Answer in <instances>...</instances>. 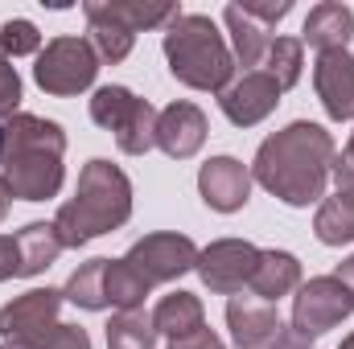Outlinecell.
<instances>
[{"label":"cell","mask_w":354,"mask_h":349,"mask_svg":"<svg viewBox=\"0 0 354 349\" xmlns=\"http://www.w3.org/2000/svg\"><path fill=\"white\" fill-rule=\"evenodd\" d=\"M334 157H338L334 136L322 123L297 119V123L272 132L260 144V152L252 161V181H260L284 206H313L326 197Z\"/></svg>","instance_id":"1"},{"label":"cell","mask_w":354,"mask_h":349,"mask_svg":"<svg viewBox=\"0 0 354 349\" xmlns=\"http://www.w3.org/2000/svg\"><path fill=\"white\" fill-rule=\"evenodd\" d=\"M62 157H66V132L54 119L17 111L4 119V152H0V177L12 197L21 201H50L62 189Z\"/></svg>","instance_id":"2"},{"label":"cell","mask_w":354,"mask_h":349,"mask_svg":"<svg viewBox=\"0 0 354 349\" xmlns=\"http://www.w3.org/2000/svg\"><path fill=\"white\" fill-rule=\"evenodd\" d=\"M132 218V181L111 161H87L79 173V189L71 201H62L54 230L62 247H87L99 235L120 230Z\"/></svg>","instance_id":"3"},{"label":"cell","mask_w":354,"mask_h":349,"mask_svg":"<svg viewBox=\"0 0 354 349\" xmlns=\"http://www.w3.org/2000/svg\"><path fill=\"white\" fill-rule=\"evenodd\" d=\"M165 62L181 87L189 90H218L235 79V54L218 25L202 12H181L174 25H165Z\"/></svg>","instance_id":"4"},{"label":"cell","mask_w":354,"mask_h":349,"mask_svg":"<svg viewBox=\"0 0 354 349\" xmlns=\"http://www.w3.org/2000/svg\"><path fill=\"white\" fill-rule=\"evenodd\" d=\"M91 119L107 128L128 157H145L157 148V111L149 99L132 94L128 87H99L91 94Z\"/></svg>","instance_id":"5"},{"label":"cell","mask_w":354,"mask_h":349,"mask_svg":"<svg viewBox=\"0 0 354 349\" xmlns=\"http://www.w3.org/2000/svg\"><path fill=\"white\" fill-rule=\"evenodd\" d=\"M351 312H354V296L346 292V283L334 279V275H313L292 296V325H288V333H292V341L309 346V341L326 337L334 325H342Z\"/></svg>","instance_id":"6"},{"label":"cell","mask_w":354,"mask_h":349,"mask_svg":"<svg viewBox=\"0 0 354 349\" xmlns=\"http://www.w3.org/2000/svg\"><path fill=\"white\" fill-rule=\"evenodd\" d=\"M95 74H99V58H95L87 37L46 41V50L37 54V66H33V83L54 99H71V94L87 90L95 83Z\"/></svg>","instance_id":"7"},{"label":"cell","mask_w":354,"mask_h":349,"mask_svg":"<svg viewBox=\"0 0 354 349\" xmlns=\"http://www.w3.org/2000/svg\"><path fill=\"white\" fill-rule=\"evenodd\" d=\"M124 263H128L149 288H157V283H169V279H181L185 271H194V267H198V247H194L189 235L161 230V235L136 239V243L128 247Z\"/></svg>","instance_id":"8"},{"label":"cell","mask_w":354,"mask_h":349,"mask_svg":"<svg viewBox=\"0 0 354 349\" xmlns=\"http://www.w3.org/2000/svg\"><path fill=\"white\" fill-rule=\"evenodd\" d=\"M256 263H260V247L256 243H248V239H218L206 251H198V267L194 271L202 275V283L214 296H239L252 283Z\"/></svg>","instance_id":"9"},{"label":"cell","mask_w":354,"mask_h":349,"mask_svg":"<svg viewBox=\"0 0 354 349\" xmlns=\"http://www.w3.org/2000/svg\"><path fill=\"white\" fill-rule=\"evenodd\" d=\"M58 308H62V292L33 288L0 308V337L21 341V346H41L58 329Z\"/></svg>","instance_id":"10"},{"label":"cell","mask_w":354,"mask_h":349,"mask_svg":"<svg viewBox=\"0 0 354 349\" xmlns=\"http://www.w3.org/2000/svg\"><path fill=\"white\" fill-rule=\"evenodd\" d=\"M227 329H231L239 349H284L292 341L276 304H264L256 296H231L227 300Z\"/></svg>","instance_id":"11"},{"label":"cell","mask_w":354,"mask_h":349,"mask_svg":"<svg viewBox=\"0 0 354 349\" xmlns=\"http://www.w3.org/2000/svg\"><path fill=\"white\" fill-rule=\"evenodd\" d=\"M280 94L284 90L276 87L264 70H243L239 79H231L227 87L218 90V107H223V115L235 128H256L260 119H268L276 111Z\"/></svg>","instance_id":"12"},{"label":"cell","mask_w":354,"mask_h":349,"mask_svg":"<svg viewBox=\"0 0 354 349\" xmlns=\"http://www.w3.org/2000/svg\"><path fill=\"white\" fill-rule=\"evenodd\" d=\"M198 193L210 210L218 214H235L248 206L252 197V169L235 157H210L198 169Z\"/></svg>","instance_id":"13"},{"label":"cell","mask_w":354,"mask_h":349,"mask_svg":"<svg viewBox=\"0 0 354 349\" xmlns=\"http://www.w3.org/2000/svg\"><path fill=\"white\" fill-rule=\"evenodd\" d=\"M313 87L330 119L346 123L354 119V54L351 50H330L317 54L313 62Z\"/></svg>","instance_id":"14"},{"label":"cell","mask_w":354,"mask_h":349,"mask_svg":"<svg viewBox=\"0 0 354 349\" xmlns=\"http://www.w3.org/2000/svg\"><path fill=\"white\" fill-rule=\"evenodd\" d=\"M206 144V115L194 103H169L165 111H157V148L174 161L198 157V148Z\"/></svg>","instance_id":"15"},{"label":"cell","mask_w":354,"mask_h":349,"mask_svg":"<svg viewBox=\"0 0 354 349\" xmlns=\"http://www.w3.org/2000/svg\"><path fill=\"white\" fill-rule=\"evenodd\" d=\"M354 37V12L338 0H322L317 8H309L305 29H301V46H313L317 54L330 50H346V41Z\"/></svg>","instance_id":"16"},{"label":"cell","mask_w":354,"mask_h":349,"mask_svg":"<svg viewBox=\"0 0 354 349\" xmlns=\"http://www.w3.org/2000/svg\"><path fill=\"white\" fill-rule=\"evenodd\" d=\"M83 12H87V41H91V50H95V58L99 62H111V66L124 62L132 54V46H136V33L128 25H120L99 0H87Z\"/></svg>","instance_id":"17"},{"label":"cell","mask_w":354,"mask_h":349,"mask_svg":"<svg viewBox=\"0 0 354 349\" xmlns=\"http://www.w3.org/2000/svg\"><path fill=\"white\" fill-rule=\"evenodd\" d=\"M252 296L264 300V304H276L280 296H292L301 288V259L288 255V251H260V263H256V275H252Z\"/></svg>","instance_id":"18"},{"label":"cell","mask_w":354,"mask_h":349,"mask_svg":"<svg viewBox=\"0 0 354 349\" xmlns=\"http://www.w3.org/2000/svg\"><path fill=\"white\" fill-rule=\"evenodd\" d=\"M202 325H206V312H202V300H198L194 292H169V296H161L157 308H153V329H157V337L165 333L169 341H177V337H189V333L202 329Z\"/></svg>","instance_id":"19"},{"label":"cell","mask_w":354,"mask_h":349,"mask_svg":"<svg viewBox=\"0 0 354 349\" xmlns=\"http://www.w3.org/2000/svg\"><path fill=\"white\" fill-rule=\"evenodd\" d=\"M223 21H227V29H231V54H235V62H239V66H248V70H256V66L268 58L272 33H268L264 25H256L239 4H227Z\"/></svg>","instance_id":"20"},{"label":"cell","mask_w":354,"mask_h":349,"mask_svg":"<svg viewBox=\"0 0 354 349\" xmlns=\"http://www.w3.org/2000/svg\"><path fill=\"white\" fill-rule=\"evenodd\" d=\"M313 235H317V243H326V247L354 243V189H334V193L317 206Z\"/></svg>","instance_id":"21"},{"label":"cell","mask_w":354,"mask_h":349,"mask_svg":"<svg viewBox=\"0 0 354 349\" xmlns=\"http://www.w3.org/2000/svg\"><path fill=\"white\" fill-rule=\"evenodd\" d=\"M12 239H17V255H21V275H41L50 263L66 251L58 230H54V222H29Z\"/></svg>","instance_id":"22"},{"label":"cell","mask_w":354,"mask_h":349,"mask_svg":"<svg viewBox=\"0 0 354 349\" xmlns=\"http://www.w3.org/2000/svg\"><path fill=\"white\" fill-rule=\"evenodd\" d=\"M62 300H71V304H79V308H87V312H103V308H107V259L83 263V267L66 279Z\"/></svg>","instance_id":"23"},{"label":"cell","mask_w":354,"mask_h":349,"mask_svg":"<svg viewBox=\"0 0 354 349\" xmlns=\"http://www.w3.org/2000/svg\"><path fill=\"white\" fill-rule=\"evenodd\" d=\"M107 349H157L153 312H145V308L115 312L107 325Z\"/></svg>","instance_id":"24"},{"label":"cell","mask_w":354,"mask_h":349,"mask_svg":"<svg viewBox=\"0 0 354 349\" xmlns=\"http://www.w3.org/2000/svg\"><path fill=\"white\" fill-rule=\"evenodd\" d=\"M120 25H128L132 33H140V29H157V25H174L177 17H181V8L177 4H149V0H99Z\"/></svg>","instance_id":"25"},{"label":"cell","mask_w":354,"mask_h":349,"mask_svg":"<svg viewBox=\"0 0 354 349\" xmlns=\"http://www.w3.org/2000/svg\"><path fill=\"white\" fill-rule=\"evenodd\" d=\"M301 70H305V46H301V37H272L268 58H264L268 79L280 90H288L301 83Z\"/></svg>","instance_id":"26"},{"label":"cell","mask_w":354,"mask_h":349,"mask_svg":"<svg viewBox=\"0 0 354 349\" xmlns=\"http://www.w3.org/2000/svg\"><path fill=\"white\" fill-rule=\"evenodd\" d=\"M149 292H153V288H149L124 259H107V308H120V312L140 308Z\"/></svg>","instance_id":"27"},{"label":"cell","mask_w":354,"mask_h":349,"mask_svg":"<svg viewBox=\"0 0 354 349\" xmlns=\"http://www.w3.org/2000/svg\"><path fill=\"white\" fill-rule=\"evenodd\" d=\"M25 54H41V33L33 21H4L0 25V58H25Z\"/></svg>","instance_id":"28"},{"label":"cell","mask_w":354,"mask_h":349,"mask_svg":"<svg viewBox=\"0 0 354 349\" xmlns=\"http://www.w3.org/2000/svg\"><path fill=\"white\" fill-rule=\"evenodd\" d=\"M256 25H264V29H272L276 21H284L288 12H292V0H235Z\"/></svg>","instance_id":"29"},{"label":"cell","mask_w":354,"mask_h":349,"mask_svg":"<svg viewBox=\"0 0 354 349\" xmlns=\"http://www.w3.org/2000/svg\"><path fill=\"white\" fill-rule=\"evenodd\" d=\"M21 103V74L8 58H0V119H12Z\"/></svg>","instance_id":"30"},{"label":"cell","mask_w":354,"mask_h":349,"mask_svg":"<svg viewBox=\"0 0 354 349\" xmlns=\"http://www.w3.org/2000/svg\"><path fill=\"white\" fill-rule=\"evenodd\" d=\"M33 349H91V337H87V329H79V325H58L41 346H33Z\"/></svg>","instance_id":"31"},{"label":"cell","mask_w":354,"mask_h":349,"mask_svg":"<svg viewBox=\"0 0 354 349\" xmlns=\"http://www.w3.org/2000/svg\"><path fill=\"white\" fill-rule=\"evenodd\" d=\"M169 349H227L223 346V337L214 333V329H194L189 337H177V341H169Z\"/></svg>","instance_id":"32"},{"label":"cell","mask_w":354,"mask_h":349,"mask_svg":"<svg viewBox=\"0 0 354 349\" xmlns=\"http://www.w3.org/2000/svg\"><path fill=\"white\" fill-rule=\"evenodd\" d=\"M17 275H21L17 239H12V235H0V283H4V279H17Z\"/></svg>","instance_id":"33"},{"label":"cell","mask_w":354,"mask_h":349,"mask_svg":"<svg viewBox=\"0 0 354 349\" xmlns=\"http://www.w3.org/2000/svg\"><path fill=\"white\" fill-rule=\"evenodd\" d=\"M334 279H342V283H346V292L354 296V255H351V259H342V263H338Z\"/></svg>","instance_id":"34"},{"label":"cell","mask_w":354,"mask_h":349,"mask_svg":"<svg viewBox=\"0 0 354 349\" xmlns=\"http://www.w3.org/2000/svg\"><path fill=\"white\" fill-rule=\"evenodd\" d=\"M8 201H12V193H8V185H4V177H0V222H4V214H8Z\"/></svg>","instance_id":"35"},{"label":"cell","mask_w":354,"mask_h":349,"mask_svg":"<svg viewBox=\"0 0 354 349\" xmlns=\"http://www.w3.org/2000/svg\"><path fill=\"white\" fill-rule=\"evenodd\" d=\"M0 349H33V346H21V341H0Z\"/></svg>","instance_id":"36"},{"label":"cell","mask_w":354,"mask_h":349,"mask_svg":"<svg viewBox=\"0 0 354 349\" xmlns=\"http://www.w3.org/2000/svg\"><path fill=\"white\" fill-rule=\"evenodd\" d=\"M338 349H354V333H351V337H346V341H342Z\"/></svg>","instance_id":"37"},{"label":"cell","mask_w":354,"mask_h":349,"mask_svg":"<svg viewBox=\"0 0 354 349\" xmlns=\"http://www.w3.org/2000/svg\"><path fill=\"white\" fill-rule=\"evenodd\" d=\"M0 152H4V119H0Z\"/></svg>","instance_id":"38"},{"label":"cell","mask_w":354,"mask_h":349,"mask_svg":"<svg viewBox=\"0 0 354 349\" xmlns=\"http://www.w3.org/2000/svg\"><path fill=\"white\" fill-rule=\"evenodd\" d=\"M284 349H309V346H301V341H288V346H284Z\"/></svg>","instance_id":"39"}]
</instances>
